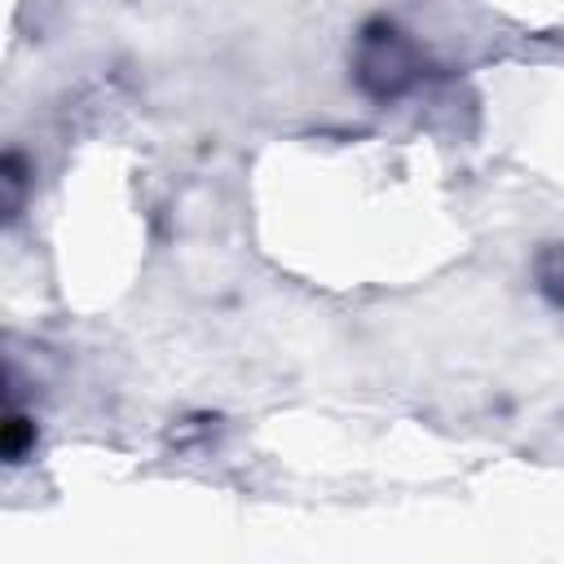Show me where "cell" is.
Masks as SVG:
<instances>
[{"label":"cell","mask_w":564,"mask_h":564,"mask_svg":"<svg viewBox=\"0 0 564 564\" xmlns=\"http://www.w3.org/2000/svg\"><path fill=\"white\" fill-rule=\"evenodd\" d=\"M410 75H414V53L401 40V31L370 26L366 44H361V79H366V88L379 93V97H392L401 84H410Z\"/></svg>","instance_id":"obj_1"},{"label":"cell","mask_w":564,"mask_h":564,"mask_svg":"<svg viewBox=\"0 0 564 564\" xmlns=\"http://www.w3.org/2000/svg\"><path fill=\"white\" fill-rule=\"evenodd\" d=\"M542 286L555 304H564V247H555L546 260H542Z\"/></svg>","instance_id":"obj_2"}]
</instances>
